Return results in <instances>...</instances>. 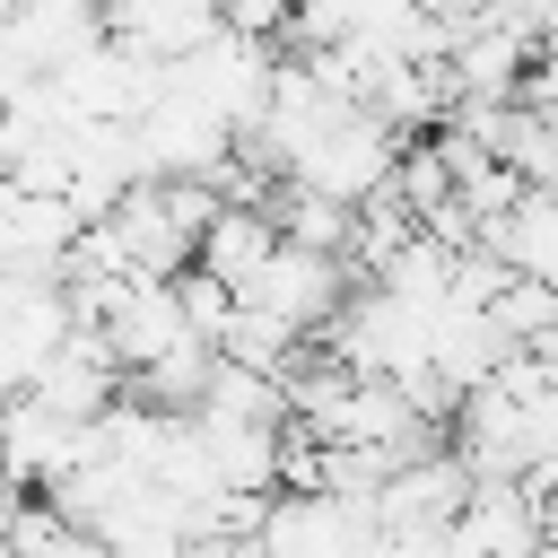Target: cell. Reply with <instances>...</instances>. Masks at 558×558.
<instances>
[{
    "label": "cell",
    "instance_id": "6da1fadb",
    "mask_svg": "<svg viewBox=\"0 0 558 558\" xmlns=\"http://www.w3.org/2000/svg\"><path fill=\"white\" fill-rule=\"evenodd\" d=\"M105 35L131 52V61H148V70H183L209 35H218V9H174V0H140V9H105Z\"/></svg>",
    "mask_w": 558,
    "mask_h": 558
},
{
    "label": "cell",
    "instance_id": "7a4b0ae2",
    "mask_svg": "<svg viewBox=\"0 0 558 558\" xmlns=\"http://www.w3.org/2000/svg\"><path fill=\"white\" fill-rule=\"evenodd\" d=\"M480 253L506 270V279H532V288H558V192H523L488 235Z\"/></svg>",
    "mask_w": 558,
    "mask_h": 558
},
{
    "label": "cell",
    "instance_id": "3957f363",
    "mask_svg": "<svg viewBox=\"0 0 558 558\" xmlns=\"http://www.w3.org/2000/svg\"><path fill=\"white\" fill-rule=\"evenodd\" d=\"M523 488L541 497V523H549V541H558V453H549V462H541V471H532Z\"/></svg>",
    "mask_w": 558,
    "mask_h": 558
}]
</instances>
